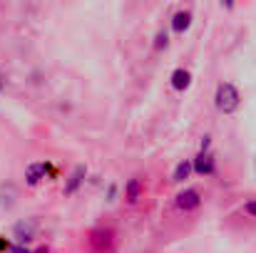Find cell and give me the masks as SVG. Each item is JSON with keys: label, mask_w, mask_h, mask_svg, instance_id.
<instances>
[{"label": "cell", "mask_w": 256, "mask_h": 253, "mask_svg": "<svg viewBox=\"0 0 256 253\" xmlns=\"http://www.w3.org/2000/svg\"><path fill=\"white\" fill-rule=\"evenodd\" d=\"M214 104L222 114H234L242 104V97H239V89L229 82H222L216 87V94H214Z\"/></svg>", "instance_id": "1"}, {"label": "cell", "mask_w": 256, "mask_h": 253, "mask_svg": "<svg viewBox=\"0 0 256 253\" xmlns=\"http://www.w3.org/2000/svg\"><path fill=\"white\" fill-rule=\"evenodd\" d=\"M35 234H38V221L35 219H22V221H18L12 226V236H15V241L20 246H25L28 241H32Z\"/></svg>", "instance_id": "2"}, {"label": "cell", "mask_w": 256, "mask_h": 253, "mask_svg": "<svg viewBox=\"0 0 256 253\" xmlns=\"http://www.w3.org/2000/svg\"><path fill=\"white\" fill-rule=\"evenodd\" d=\"M199 204H202V196L194 189H184L182 194H176V206L182 211H194V209H199Z\"/></svg>", "instance_id": "3"}, {"label": "cell", "mask_w": 256, "mask_h": 253, "mask_svg": "<svg viewBox=\"0 0 256 253\" xmlns=\"http://www.w3.org/2000/svg\"><path fill=\"white\" fill-rule=\"evenodd\" d=\"M194 171L196 174H202V176H209V174H214V157L209 154V152H202L194 162Z\"/></svg>", "instance_id": "4"}, {"label": "cell", "mask_w": 256, "mask_h": 253, "mask_svg": "<svg viewBox=\"0 0 256 253\" xmlns=\"http://www.w3.org/2000/svg\"><path fill=\"white\" fill-rule=\"evenodd\" d=\"M15 201H18V189H15V184H10V181L0 184V206L12 209Z\"/></svg>", "instance_id": "5"}, {"label": "cell", "mask_w": 256, "mask_h": 253, "mask_svg": "<svg viewBox=\"0 0 256 253\" xmlns=\"http://www.w3.org/2000/svg\"><path fill=\"white\" fill-rule=\"evenodd\" d=\"M45 174H48V167H45V164H30L28 171H25V181H28V186H38V184L45 179Z\"/></svg>", "instance_id": "6"}, {"label": "cell", "mask_w": 256, "mask_h": 253, "mask_svg": "<svg viewBox=\"0 0 256 253\" xmlns=\"http://www.w3.org/2000/svg\"><path fill=\"white\" fill-rule=\"evenodd\" d=\"M189 25H192V12L189 10H179L172 17V30L174 32H184V30H189Z\"/></svg>", "instance_id": "7"}, {"label": "cell", "mask_w": 256, "mask_h": 253, "mask_svg": "<svg viewBox=\"0 0 256 253\" xmlns=\"http://www.w3.org/2000/svg\"><path fill=\"white\" fill-rule=\"evenodd\" d=\"M189 84H192V75H189L184 67H179V70H174V72H172V87H174V89L184 92Z\"/></svg>", "instance_id": "8"}, {"label": "cell", "mask_w": 256, "mask_h": 253, "mask_svg": "<svg viewBox=\"0 0 256 253\" xmlns=\"http://www.w3.org/2000/svg\"><path fill=\"white\" fill-rule=\"evenodd\" d=\"M85 174H87L85 167H75L72 176H70V181L65 184V194H75V191H78V186L85 181Z\"/></svg>", "instance_id": "9"}, {"label": "cell", "mask_w": 256, "mask_h": 253, "mask_svg": "<svg viewBox=\"0 0 256 253\" xmlns=\"http://www.w3.org/2000/svg\"><path fill=\"white\" fill-rule=\"evenodd\" d=\"M194 171V164L189 162V159H184V162H179L176 169H174V181H184V179H189V174Z\"/></svg>", "instance_id": "10"}, {"label": "cell", "mask_w": 256, "mask_h": 253, "mask_svg": "<svg viewBox=\"0 0 256 253\" xmlns=\"http://www.w3.org/2000/svg\"><path fill=\"white\" fill-rule=\"evenodd\" d=\"M124 191H127V201H130V204H134V201L140 199V191H142V184H140V179H130Z\"/></svg>", "instance_id": "11"}, {"label": "cell", "mask_w": 256, "mask_h": 253, "mask_svg": "<svg viewBox=\"0 0 256 253\" xmlns=\"http://www.w3.org/2000/svg\"><path fill=\"white\" fill-rule=\"evenodd\" d=\"M167 45H170V35H167L164 30H162V32H157V40H154V47H157V50H164Z\"/></svg>", "instance_id": "12"}, {"label": "cell", "mask_w": 256, "mask_h": 253, "mask_svg": "<svg viewBox=\"0 0 256 253\" xmlns=\"http://www.w3.org/2000/svg\"><path fill=\"white\" fill-rule=\"evenodd\" d=\"M246 214L256 219V201H249V204H246Z\"/></svg>", "instance_id": "13"}, {"label": "cell", "mask_w": 256, "mask_h": 253, "mask_svg": "<svg viewBox=\"0 0 256 253\" xmlns=\"http://www.w3.org/2000/svg\"><path fill=\"white\" fill-rule=\"evenodd\" d=\"M10 249H12V246H10L5 239H0V251H10Z\"/></svg>", "instance_id": "14"}, {"label": "cell", "mask_w": 256, "mask_h": 253, "mask_svg": "<svg viewBox=\"0 0 256 253\" xmlns=\"http://www.w3.org/2000/svg\"><path fill=\"white\" fill-rule=\"evenodd\" d=\"M10 251H12V253H30V251H28V249H22V246H20V244H18V246H12V249H10Z\"/></svg>", "instance_id": "15"}, {"label": "cell", "mask_w": 256, "mask_h": 253, "mask_svg": "<svg viewBox=\"0 0 256 253\" xmlns=\"http://www.w3.org/2000/svg\"><path fill=\"white\" fill-rule=\"evenodd\" d=\"M206 149H209V137L202 139V152H206Z\"/></svg>", "instance_id": "16"}, {"label": "cell", "mask_w": 256, "mask_h": 253, "mask_svg": "<svg viewBox=\"0 0 256 253\" xmlns=\"http://www.w3.org/2000/svg\"><path fill=\"white\" fill-rule=\"evenodd\" d=\"M32 253H48V246H40L38 251H32Z\"/></svg>", "instance_id": "17"}, {"label": "cell", "mask_w": 256, "mask_h": 253, "mask_svg": "<svg viewBox=\"0 0 256 253\" xmlns=\"http://www.w3.org/2000/svg\"><path fill=\"white\" fill-rule=\"evenodd\" d=\"M0 87H2V82H0Z\"/></svg>", "instance_id": "18"}]
</instances>
